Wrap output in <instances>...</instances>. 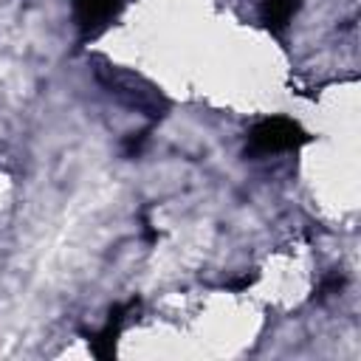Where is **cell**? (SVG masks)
Instances as JSON below:
<instances>
[{"instance_id": "cell-1", "label": "cell", "mask_w": 361, "mask_h": 361, "mask_svg": "<svg viewBox=\"0 0 361 361\" xmlns=\"http://www.w3.org/2000/svg\"><path fill=\"white\" fill-rule=\"evenodd\" d=\"M310 135L290 118L285 116H274V118H262L248 130V144H245V155L259 158V155H276V152H288L296 149L302 144H307Z\"/></svg>"}, {"instance_id": "cell-2", "label": "cell", "mask_w": 361, "mask_h": 361, "mask_svg": "<svg viewBox=\"0 0 361 361\" xmlns=\"http://www.w3.org/2000/svg\"><path fill=\"white\" fill-rule=\"evenodd\" d=\"M104 85H107L110 93H116L121 102H127V104L135 107V110H144L147 116H161L164 107H166V102L161 99V93H158L152 85H147L144 79H138V76H133V73H127V71H113V68H110V82L104 79Z\"/></svg>"}, {"instance_id": "cell-3", "label": "cell", "mask_w": 361, "mask_h": 361, "mask_svg": "<svg viewBox=\"0 0 361 361\" xmlns=\"http://www.w3.org/2000/svg\"><path fill=\"white\" fill-rule=\"evenodd\" d=\"M79 31L87 37L99 34L121 8V0H71Z\"/></svg>"}, {"instance_id": "cell-4", "label": "cell", "mask_w": 361, "mask_h": 361, "mask_svg": "<svg viewBox=\"0 0 361 361\" xmlns=\"http://www.w3.org/2000/svg\"><path fill=\"white\" fill-rule=\"evenodd\" d=\"M133 305H135V299H130L127 305H116V307L110 310L107 324H104L99 333H90V336H87V344H90V350H93V355H96V358H110V355L116 353L118 333H121L124 319H127V310H130Z\"/></svg>"}, {"instance_id": "cell-5", "label": "cell", "mask_w": 361, "mask_h": 361, "mask_svg": "<svg viewBox=\"0 0 361 361\" xmlns=\"http://www.w3.org/2000/svg\"><path fill=\"white\" fill-rule=\"evenodd\" d=\"M299 11V0H259V17L271 31H285L293 14Z\"/></svg>"}]
</instances>
